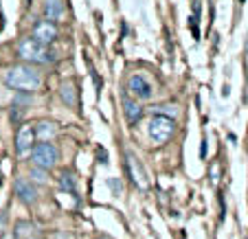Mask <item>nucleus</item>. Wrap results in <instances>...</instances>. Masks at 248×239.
<instances>
[{
  "mask_svg": "<svg viewBox=\"0 0 248 239\" xmlns=\"http://www.w3.org/2000/svg\"><path fill=\"white\" fill-rule=\"evenodd\" d=\"M200 158H206V138L202 141V147H200Z\"/></svg>",
  "mask_w": 248,
  "mask_h": 239,
  "instance_id": "obj_20",
  "label": "nucleus"
},
{
  "mask_svg": "<svg viewBox=\"0 0 248 239\" xmlns=\"http://www.w3.org/2000/svg\"><path fill=\"white\" fill-rule=\"evenodd\" d=\"M44 15L48 18V22L60 20L62 15H64V2H62V0H46V2H44Z\"/></svg>",
  "mask_w": 248,
  "mask_h": 239,
  "instance_id": "obj_11",
  "label": "nucleus"
},
{
  "mask_svg": "<svg viewBox=\"0 0 248 239\" xmlns=\"http://www.w3.org/2000/svg\"><path fill=\"white\" fill-rule=\"evenodd\" d=\"M18 55L24 61H31V64H51V61H55V53L48 46H42L40 42H35L33 38H24L18 44Z\"/></svg>",
  "mask_w": 248,
  "mask_h": 239,
  "instance_id": "obj_2",
  "label": "nucleus"
},
{
  "mask_svg": "<svg viewBox=\"0 0 248 239\" xmlns=\"http://www.w3.org/2000/svg\"><path fill=\"white\" fill-rule=\"evenodd\" d=\"M108 182H110V187H112V191H114V193L121 191V182H117V180H108Z\"/></svg>",
  "mask_w": 248,
  "mask_h": 239,
  "instance_id": "obj_19",
  "label": "nucleus"
},
{
  "mask_svg": "<svg viewBox=\"0 0 248 239\" xmlns=\"http://www.w3.org/2000/svg\"><path fill=\"white\" fill-rule=\"evenodd\" d=\"M33 143H35V132H33V127L22 125L18 130V136H16V149H18V154H27V151H31Z\"/></svg>",
  "mask_w": 248,
  "mask_h": 239,
  "instance_id": "obj_8",
  "label": "nucleus"
},
{
  "mask_svg": "<svg viewBox=\"0 0 248 239\" xmlns=\"http://www.w3.org/2000/svg\"><path fill=\"white\" fill-rule=\"evenodd\" d=\"M33 132H35V136L42 138V143H46L48 138H53V136L57 134V125L51 121H40L38 127H33Z\"/></svg>",
  "mask_w": 248,
  "mask_h": 239,
  "instance_id": "obj_12",
  "label": "nucleus"
},
{
  "mask_svg": "<svg viewBox=\"0 0 248 239\" xmlns=\"http://www.w3.org/2000/svg\"><path fill=\"white\" fill-rule=\"evenodd\" d=\"M33 224H29V222H18V224H16V237L18 239H31L33 235Z\"/></svg>",
  "mask_w": 248,
  "mask_h": 239,
  "instance_id": "obj_15",
  "label": "nucleus"
},
{
  "mask_svg": "<svg viewBox=\"0 0 248 239\" xmlns=\"http://www.w3.org/2000/svg\"><path fill=\"white\" fill-rule=\"evenodd\" d=\"M127 90H130L136 99H150L152 97V86L143 75H132L130 79H127Z\"/></svg>",
  "mask_w": 248,
  "mask_h": 239,
  "instance_id": "obj_7",
  "label": "nucleus"
},
{
  "mask_svg": "<svg viewBox=\"0 0 248 239\" xmlns=\"http://www.w3.org/2000/svg\"><path fill=\"white\" fill-rule=\"evenodd\" d=\"M173 130H176V123H173V119H167V117H152L150 121V127H147V132H150V138L156 143V145H163V143L169 141V136L173 134Z\"/></svg>",
  "mask_w": 248,
  "mask_h": 239,
  "instance_id": "obj_3",
  "label": "nucleus"
},
{
  "mask_svg": "<svg viewBox=\"0 0 248 239\" xmlns=\"http://www.w3.org/2000/svg\"><path fill=\"white\" fill-rule=\"evenodd\" d=\"M5 226H7V215L5 213H0V235L5 233Z\"/></svg>",
  "mask_w": 248,
  "mask_h": 239,
  "instance_id": "obj_18",
  "label": "nucleus"
},
{
  "mask_svg": "<svg viewBox=\"0 0 248 239\" xmlns=\"http://www.w3.org/2000/svg\"><path fill=\"white\" fill-rule=\"evenodd\" d=\"M31 158H33V164L38 169H51L55 167L57 163V147L53 143H38V145H33L31 149Z\"/></svg>",
  "mask_w": 248,
  "mask_h": 239,
  "instance_id": "obj_4",
  "label": "nucleus"
},
{
  "mask_svg": "<svg viewBox=\"0 0 248 239\" xmlns=\"http://www.w3.org/2000/svg\"><path fill=\"white\" fill-rule=\"evenodd\" d=\"M33 40L40 42L42 46H48L51 42L57 40V27L53 22H48V20H42V22H38L35 29H33Z\"/></svg>",
  "mask_w": 248,
  "mask_h": 239,
  "instance_id": "obj_5",
  "label": "nucleus"
},
{
  "mask_svg": "<svg viewBox=\"0 0 248 239\" xmlns=\"http://www.w3.org/2000/svg\"><path fill=\"white\" fill-rule=\"evenodd\" d=\"M127 167H130V176H132V180H134L136 187H139V189H147V187H150V180H147L145 167H143V163H140L134 154H127Z\"/></svg>",
  "mask_w": 248,
  "mask_h": 239,
  "instance_id": "obj_6",
  "label": "nucleus"
},
{
  "mask_svg": "<svg viewBox=\"0 0 248 239\" xmlns=\"http://www.w3.org/2000/svg\"><path fill=\"white\" fill-rule=\"evenodd\" d=\"M5 84L14 90H20V92H33L40 88L42 77L31 66H14L5 73Z\"/></svg>",
  "mask_w": 248,
  "mask_h": 239,
  "instance_id": "obj_1",
  "label": "nucleus"
},
{
  "mask_svg": "<svg viewBox=\"0 0 248 239\" xmlns=\"http://www.w3.org/2000/svg\"><path fill=\"white\" fill-rule=\"evenodd\" d=\"M123 112H125V119L130 125H136L143 117V108H140L136 101H132L130 97H123Z\"/></svg>",
  "mask_w": 248,
  "mask_h": 239,
  "instance_id": "obj_10",
  "label": "nucleus"
},
{
  "mask_svg": "<svg viewBox=\"0 0 248 239\" xmlns=\"http://www.w3.org/2000/svg\"><path fill=\"white\" fill-rule=\"evenodd\" d=\"M60 97L64 99V104L70 105V108H75V105H77V90H75V86H73V84H62Z\"/></svg>",
  "mask_w": 248,
  "mask_h": 239,
  "instance_id": "obj_13",
  "label": "nucleus"
},
{
  "mask_svg": "<svg viewBox=\"0 0 248 239\" xmlns=\"http://www.w3.org/2000/svg\"><path fill=\"white\" fill-rule=\"evenodd\" d=\"M60 187L66 189V191H75V178L70 171H62L60 174Z\"/></svg>",
  "mask_w": 248,
  "mask_h": 239,
  "instance_id": "obj_16",
  "label": "nucleus"
},
{
  "mask_svg": "<svg viewBox=\"0 0 248 239\" xmlns=\"http://www.w3.org/2000/svg\"><path fill=\"white\" fill-rule=\"evenodd\" d=\"M31 178H35L38 180V182H46V171H44V169H38V167H33L31 169Z\"/></svg>",
  "mask_w": 248,
  "mask_h": 239,
  "instance_id": "obj_17",
  "label": "nucleus"
},
{
  "mask_svg": "<svg viewBox=\"0 0 248 239\" xmlns=\"http://www.w3.org/2000/svg\"><path fill=\"white\" fill-rule=\"evenodd\" d=\"M156 112V117H167V119H173L176 114H178V108L171 104H163V105H156V108H152V114Z\"/></svg>",
  "mask_w": 248,
  "mask_h": 239,
  "instance_id": "obj_14",
  "label": "nucleus"
},
{
  "mask_svg": "<svg viewBox=\"0 0 248 239\" xmlns=\"http://www.w3.org/2000/svg\"><path fill=\"white\" fill-rule=\"evenodd\" d=\"M57 239H70V237H68V235H64V233H60V235H57Z\"/></svg>",
  "mask_w": 248,
  "mask_h": 239,
  "instance_id": "obj_22",
  "label": "nucleus"
},
{
  "mask_svg": "<svg viewBox=\"0 0 248 239\" xmlns=\"http://www.w3.org/2000/svg\"><path fill=\"white\" fill-rule=\"evenodd\" d=\"M106 158H108V156H106V151H99V160H101V163H108V160H106Z\"/></svg>",
  "mask_w": 248,
  "mask_h": 239,
  "instance_id": "obj_21",
  "label": "nucleus"
},
{
  "mask_svg": "<svg viewBox=\"0 0 248 239\" xmlns=\"http://www.w3.org/2000/svg\"><path fill=\"white\" fill-rule=\"evenodd\" d=\"M16 193H18V197L22 202H27V204H33V202L38 200V191H35V187L24 178L16 180Z\"/></svg>",
  "mask_w": 248,
  "mask_h": 239,
  "instance_id": "obj_9",
  "label": "nucleus"
}]
</instances>
